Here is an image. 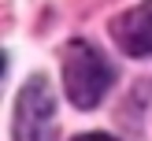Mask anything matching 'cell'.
Instances as JSON below:
<instances>
[{"label": "cell", "mask_w": 152, "mask_h": 141, "mask_svg": "<svg viewBox=\"0 0 152 141\" xmlns=\"http://www.w3.org/2000/svg\"><path fill=\"white\" fill-rule=\"evenodd\" d=\"M111 85V63L93 48L89 41L74 37L63 48V93L71 96L74 108H96L100 96Z\"/></svg>", "instance_id": "cell-1"}, {"label": "cell", "mask_w": 152, "mask_h": 141, "mask_svg": "<svg viewBox=\"0 0 152 141\" xmlns=\"http://www.w3.org/2000/svg\"><path fill=\"white\" fill-rule=\"evenodd\" d=\"M74 141H115L111 134H82V137H74Z\"/></svg>", "instance_id": "cell-4"}, {"label": "cell", "mask_w": 152, "mask_h": 141, "mask_svg": "<svg viewBox=\"0 0 152 141\" xmlns=\"http://www.w3.org/2000/svg\"><path fill=\"white\" fill-rule=\"evenodd\" d=\"M52 137H56V93L45 74H34L15 100V141H52Z\"/></svg>", "instance_id": "cell-2"}, {"label": "cell", "mask_w": 152, "mask_h": 141, "mask_svg": "<svg viewBox=\"0 0 152 141\" xmlns=\"http://www.w3.org/2000/svg\"><path fill=\"white\" fill-rule=\"evenodd\" d=\"M111 37L126 56H152V0L111 19Z\"/></svg>", "instance_id": "cell-3"}]
</instances>
